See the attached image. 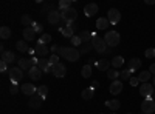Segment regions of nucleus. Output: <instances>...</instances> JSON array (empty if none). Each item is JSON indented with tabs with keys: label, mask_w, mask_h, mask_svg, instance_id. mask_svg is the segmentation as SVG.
Here are the masks:
<instances>
[{
	"label": "nucleus",
	"mask_w": 155,
	"mask_h": 114,
	"mask_svg": "<svg viewBox=\"0 0 155 114\" xmlns=\"http://www.w3.org/2000/svg\"><path fill=\"white\" fill-rule=\"evenodd\" d=\"M59 54H61L62 57H65L67 60H70V62H76L78 59H79V56H81L79 49L70 48V46H62L61 51H59Z\"/></svg>",
	"instance_id": "obj_1"
},
{
	"label": "nucleus",
	"mask_w": 155,
	"mask_h": 114,
	"mask_svg": "<svg viewBox=\"0 0 155 114\" xmlns=\"http://www.w3.org/2000/svg\"><path fill=\"white\" fill-rule=\"evenodd\" d=\"M92 43H93V48L96 49V53H99V54H107V51H110V49H107V43H106V40H104V39H101V37H98L96 34H93Z\"/></svg>",
	"instance_id": "obj_2"
},
{
	"label": "nucleus",
	"mask_w": 155,
	"mask_h": 114,
	"mask_svg": "<svg viewBox=\"0 0 155 114\" xmlns=\"http://www.w3.org/2000/svg\"><path fill=\"white\" fill-rule=\"evenodd\" d=\"M61 17H62V20L65 22L67 25H70V23H73V22L76 20V17H78V11H76L74 8L62 9V11H61Z\"/></svg>",
	"instance_id": "obj_3"
},
{
	"label": "nucleus",
	"mask_w": 155,
	"mask_h": 114,
	"mask_svg": "<svg viewBox=\"0 0 155 114\" xmlns=\"http://www.w3.org/2000/svg\"><path fill=\"white\" fill-rule=\"evenodd\" d=\"M104 40H106L107 46H118L120 45V34L116 31H109L104 35Z\"/></svg>",
	"instance_id": "obj_4"
},
{
	"label": "nucleus",
	"mask_w": 155,
	"mask_h": 114,
	"mask_svg": "<svg viewBox=\"0 0 155 114\" xmlns=\"http://www.w3.org/2000/svg\"><path fill=\"white\" fill-rule=\"evenodd\" d=\"M8 74H9V79H11V82H12V83L20 82V80H22V77H23V71H22L19 66H16V68H9Z\"/></svg>",
	"instance_id": "obj_5"
},
{
	"label": "nucleus",
	"mask_w": 155,
	"mask_h": 114,
	"mask_svg": "<svg viewBox=\"0 0 155 114\" xmlns=\"http://www.w3.org/2000/svg\"><path fill=\"white\" fill-rule=\"evenodd\" d=\"M141 111L146 112V114H152L155 111V102H153V99L146 97L143 100V103H141Z\"/></svg>",
	"instance_id": "obj_6"
},
{
	"label": "nucleus",
	"mask_w": 155,
	"mask_h": 114,
	"mask_svg": "<svg viewBox=\"0 0 155 114\" xmlns=\"http://www.w3.org/2000/svg\"><path fill=\"white\" fill-rule=\"evenodd\" d=\"M107 20L112 23V25H116L120 20H121V12L115 8H110L109 12H107Z\"/></svg>",
	"instance_id": "obj_7"
},
{
	"label": "nucleus",
	"mask_w": 155,
	"mask_h": 114,
	"mask_svg": "<svg viewBox=\"0 0 155 114\" xmlns=\"http://www.w3.org/2000/svg\"><path fill=\"white\" fill-rule=\"evenodd\" d=\"M140 94L143 96V97H152V94H153V85H150L149 82L147 83H141Z\"/></svg>",
	"instance_id": "obj_8"
},
{
	"label": "nucleus",
	"mask_w": 155,
	"mask_h": 114,
	"mask_svg": "<svg viewBox=\"0 0 155 114\" xmlns=\"http://www.w3.org/2000/svg\"><path fill=\"white\" fill-rule=\"evenodd\" d=\"M47 20H48V23H50V25H58V23L62 20L61 12H59V11H51V12H48Z\"/></svg>",
	"instance_id": "obj_9"
},
{
	"label": "nucleus",
	"mask_w": 155,
	"mask_h": 114,
	"mask_svg": "<svg viewBox=\"0 0 155 114\" xmlns=\"http://www.w3.org/2000/svg\"><path fill=\"white\" fill-rule=\"evenodd\" d=\"M109 91H110V94H113V96L120 94V93L123 91V82H121V80H113V82L110 83Z\"/></svg>",
	"instance_id": "obj_10"
},
{
	"label": "nucleus",
	"mask_w": 155,
	"mask_h": 114,
	"mask_svg": "<svg viewBox=\"0 0 155 114\" xmlns=\"http://www.w3.org/2000/svg\"><path fill=\"white\" fill-rule=\"evenodd\" d=\"M51 72H53L56 77H64L67 72V68L62 65V63H58V65H53L51 66Z\"/></svg>",
	"instance_id": "obj_11"
},
{
	"label": "nucleus",
	"mask_w": 155,
	"mask_h": 114,
	"mask_svg": "<svg viewBox=\"0 0 155 114\" xmlns=\"http://www.w3.org/2000/svg\"><path fill=\"white\" fill-rule=\"evenodd\" d=\"M42 102H44V99H42V97H39L37 94H34V96H31V99L28 100V105H30V108L37 109V108H41V106H42Z\"/></svg>",
	"instance_id": "obj_12"
},
{
	"label": "nucleus",
	"mask_w": 155,
	"mask_h": 114,
	"mask_svg": "<svg viewBox=\"0 0 155 114\" xmlns=\"http://www.w3.org/2000/svg\"><path fill=\"white\" fill-rule=\"evenodd\" d=\"M96 12H98V5H96V3H88V5H85L84 14H85L87 17H93Z\"/></svg>",
	"instance_id": "obj_13"
},
{
	"label": "nucleus",
	"mask_w": 155,
	"mask_h": 114,
	"mask_svg": "<svg viewBox=\"0 0 155 114\" xmlns=\"http://www.w3.org/2000/svg\"><path fill=\"white\" fill-rule=\"evenodd\" d=\"M59 32L62 34V35H65V37H71L74 35V26H73V23H70V25H67V26H64V28H59Z\"/></svg>",
	"instance_id": "obj_14"
},
{
	"label": "nucleus",
	"mask_w": 155,
	"mask_h": 114,
	"mask_svg": "<svg viewBox=\"0 0 155 114\" xmlns=\"http://www.w3.org/2000/svg\"><path fill=\"white\" fill-rule=\"evenodd\" d=\"M36 91H37V88H36L33 83H25V85H22V93H23V94H27V96H34Z\"/></svg>",
	"instance_id": "obj_15"
},
{
	"label": "nucleus",
	"mask_w": 155,
	"mask_h": 114,
	"mask_svg": "<svg viewBox=\"0 0 155 114\" xmlns=\"http://www.w3.org/2000/svg\"><path fill=\"white\" fill-rule=\"evenodd\" d=\"M37 68L41 69L42 72H50L51 71V63L48 60H45V59H41L37 62Z\"/></svg>",
	"instance_id": "obj_16"
},
{
	"label": "nucleus",
	"mask_w": 155,
	"mask_h": 114,
	"mask_svg": "<svg viewBox=\"0 0 155 114\" xmlns=\"http://www.w3.org/2000/svg\"><path fill=\"white\" fill-rule=\"evenodd\" d=\"M34 49H36V54H37V56H42V57L47 56L48 51H50V49L47 48V45H45V43H41V42L36 43V48H34Z\"/></svg>",
	"instance_id": "obj_17"
},
{
	"label": "nucleus",
	"mask_w": 155,
	"mask_h": 114,
	"mask_svg": "<svg viewBox=\"0 0 155 114\" xmlns=\"http://www.w3.org/2000/svg\"><path fill=\"white\" fill-rule=\"evenodd\" d=\"M36 31L28 26V28H23V37H25V42H30V40H34V37H36Z\"/></svg>",
	"instance_id": "obj_18"
},
{
	"label": "nucleus",
	"mask_w": 155,
	"mask_h": 114,
	"mask_svg": "<svg viewBox=\"0 0 155 114\" xmlns=\"http://www.w3.org/2000/svg\"><path fill=\"white\" fill-rule=\"evenodd\" d=\"M28 75H30L31 80H39V79H41V75H42V71L39 69L37 66H33V68L28 71Z\"/></svg>",
	"instance_id": "obj_19"
},
{
	"label": "nucleus",
	"mask_w": 155,
	"mask_h": 114,
	"mask_svg": "<svg viewBox=\"0 0 155 114\" xmlns=\"http://www.w3.org/2000/svg\"><path fill=\"white\" fill-rule=\"evenodd\" d=\"M19 68H20L22 71H23V69H28V71H30V69L33 68V62H31L30 59H20V60H19Z\"/></svg>",
	"instance_id": "obj_20"
},
{
	"label": "nucleus",
	"mask_w": 155,
	"mask_h": 114,
	"mask_svg": "<svg viewBox=\"0 0 155 114\" xmlns=\"http://www.w3.org/2000/svg\"><path fill=\"white\" fill-rule=\"evenodd\" d=\"M110 63H112V62H109V60H106V59L98 60V62H96V68H98L99 71H106V69H109Z\"/></svg>",
	"instance_id": "obj_21"
},
{
	"label": "nucleus",
	"mask_w": 155,
	"mask_h": 114,
	"mask_svg": "<svg viewBox=\"0 0 155 114\" xmlns=\"http://www.w3.org/2000/svg\"><path fill=\"white\" fill-rule=\"evenodd\" d=\"M109 20H107V17H101V19H98L96 20V28L98 29H106L107 26H109Z\"/></svg>",
	"instance_id": "obj_22"
},
{
	"label": "nucleus",
	"mask_w": 155,
	"mask_h": 114,
	"mask_svg": "<svg viewBox=\"0 0 155 114\" xmlns=\"http://www.w3.org/2000/svg\"><path fill=\"white\" fill-rule=\"evenodd\" d=\"M106 105L112 109V111H116V109H120L121 103H120V100H116V99H112V100H107Z\"/></svg>",
	"instance_id": "obj_23"
},
{
	"label": "nucleus",
	"mask_w": 155,
	"mask_h": 114,
	"mask_svg": "<svg viewBox=\"0 0 155 114\" xmlns=\"http://www.w3.org/2000/svg\"><path fill=\"white\" fill-rule=\"evenodd\" d=\"M140 66H141V60H140V59H137V57H135V59H132L130 62H129V69H130L132 72H134V71H137Z\"/></svg>",
	"instance_id": "obj_24"
},
{
	"label": "nucleus",
	"mask_w": 155,
	"mask_h": 114,
	"mask_svg": "<svg viewBox=\"0 0 155 114\" xmlns=\"http://www.w3.org/2000/svg\"><path fill=\"white\" fill-rule=\"evenodd\" d=\"M150 71H143V72H140L138 74V80L141 82V83H147L149 82V79H150Z\"/></svg>",
	"instance_id": "obj_25"
},
{
	"label": "nucleus",
	"mask_w": 155,
	"mask_h": 114,
	"mask_svg": "<svg viewBox=\"0 0 155 114\" xmlns=\"http://www.w3.org/2000/svg\"><path fill=\"white\" fill-rule=\"evenodd\" d=\"M93 96H95V90H93V88H85V90L82 91V99H85V100L93 99Z\"/></svg>",
	"instance_id": "obj_26"
},
{
	"label": "nucleus",
	"mask_w": 155,
	"mask_h": 114,
	"mask_svg": "<svg viewBox=\"0 0 155 114\" xmlns=\"http://www.w3.org/2000/svg\"><path fill=\"white\" fill-rule=\"evenodd\" d=\"M2 60L6 62V63L14 62V53H11V51H5V53H2Z\"/></svg>",
	"instance_id": "obj_27"
},
{
	"label": "nucleus",
	"mask_w": 155,
	"mask_h": 114,
	"mask_svg": "<svg viewBox=\"0 0 155 114\" xmlns=\"http://www.w3.org/2000/svg\"><path fill=\"white\" fill-rule=\"evenodd\" d=\"M36 94H37L39 97L45 99V97H47V94H48V86H47V85H42V86H39V88H37V91H36Z\"/></svg>",
	"instance_id": "obj_28"
},
{
	"label": "nucleus",
	"mask_w": 155,
	"mask_h": 114,
	"mask_svg": "<svg viewBox=\"0 0 155 114\" xmlns=\"http://www.w3.org/2000/svg\"><path fill=\"white\" fill-rule=\"evenodd\" d=\"M16 48L19 49V51L20 53H28V45H27V42H25V40H19L17 43H16Z\"/></svg>",
	"instance_id": "obj_29"
},
{
	"label": "nucleus",
	"mask_w": 155,
	"mask_h": 114,
	"mask_svg": "<svg viewBox=\"0 0 155 114\" xmlns=\"http://www.w3.org/2000/svg\"><path fill=\"white\" fill-rule=\"evenodd\" d=\"M123 63H124L123 56H115V57L112 59V65H113L115 68H120V66H123Z\"/></svg>",
	"instance_id": "obj_30"
},
{
	"label": "nucleus",
	"mask_w": 155,
	"mask_h": 114,
	"mask_svg": "<svg viewBox=\"0 0 155 114\" xmlns=\"http://www.w3.org/2000/svg\"><path fill=\"white\" fill-rule=\"evenodd\" d=\"M0 37H2L3 40L9 39V37H11V29L8 26H2V28H0Z\"/></svg>",
	"instance_id": "obj_31"
},
{
	"label": "nucleus",
	"mask_w": 155,
	"mask_h": 114,
	"mask_svg": "<svg viewBox=\"0 0 155 114\" xmlns=\"http://www.w3.org/2000/svg\"><path fill=\"white\" fill-rule=\"evenodd\" d=\"M81 74H82L84 79H88L90 75H92V66H90V65H84L82 69H81Z\"/></svg>",
	"instance_id": "obj_32"
},
{
	"label": "nucleus",
	"mask_w": 155,
	"mask_h": 114,
	"mask_svg": "<svg viewBox=\"0 0 155 114\" xmlns=\"http://www.w3.org/2000/svg\"><path fill=\"white\" fill-rule=\"evenodd\" d=\"M79 37H81V40H82V42H85V43H87L90 39H93V34H90L88 31H82V32L79 34Z\"/></svg>",
	"instance_id": "obj_33"
},
{
	"label": "nucleus",
	"mask_w": 155,
	"mask_h": 114,
	"mask_svg": "<svg viewBox=\"0 0 155 114\" xmlns=\"http://www.w3.org/2000/svg\"><path fill=\"white\" fill-rule=\"evenodd\" d=\"M109 79L113 82V80H118V77H120V72L116 71V69H109Z\"/></svg>",
	"instance_id": "obj_34"
},
{
	"label": "nucleus",
	"mask_w": 155,
	"mask_h": 114,
	"mask_svg": "<svg viewBox=\"0 0 155 114\" xmlns=\"http://www.w3.org/2000/svg\"><path fill=\"white\" fill-rule=\"evenodd\" d=\"M22 25H25V28H28V25H33V20L28 14H25L22 16Z\"/></svg>",
	"instance_id": "obj_35"
},
{
	"label": "nucleus",
	"mask_w": 155,
	"mask_h": 114,
	"mask_svg": "<svg viewBox=\"0 0 155 114\" xmlns=\"http://www.w3.org/2000/svg\"><path fill=\"white\" fill-rule=\"evenodd\" d=\"M130 74H132V71L130 69H124L120 75H121V82L123 80H130Z\"/></svg>",
	"instance_id": "obj_36"
},
{
	"label": "nucleus",
	"mask_w": 155,
	"mask_h": 114,
	"mask_svg": "<svg viewBox=\"0 0 155 114\" xmlns=\"http://www.w3.org/2000/svg\"><path fill=\"white\" fill-rule=\"evenodd\" d=\"M59 8H61V11L67 9V8H71V2H70V0H61V2H59Z\"/></svg>",
	"instance_id": "obj_37"
},
{
	"label": "nucleus",
	"mask_w": 155,
	"mask_h": 114,
	"mask_svg": "<svg viewBox=\"0 0 155 114\" xmlns=\"http://www.w3.org/2000/svg\"><path fill=\"white\" fill-rule=\"evenodd\" d=\"M37 42H41V43H45V45H47V43L51 42V35H50V34H42L41 39H39Z\"/></svg>",
	"instance_id": "obj_38"
},
{
	"label": "nucleus",
	"mask_w": 155,
	"mask_h": 114,
	"mask_svg": "<svg viewBox=\"0 0 155 114\" xmlns=\"http://www.w3.org/2000/svg\"><path fill=\"white\" fill-rule=\"evenodd\" d=\"M81 43H82V40H81V37H79V35H73V37H71V45H73L74 48H76V46H79Z\"/></svg>",
	"instance_id": "obj_39"
},
{
	"label": "nucleus",
	"mask_w": 155,
	"mask_h": 114,
	"mask_svg": "<svg viewBox=\"0 0 155 114\" xmlns=\"http://www.w3.org/2000/svg\"><path fill=\"white\" fill-rule=\"evenodd\" d=\"M31 28L37 32V34H41L42 31H44V28H42V25H39V23H36V22H33V25H31Z\"/></svg>",
	"instance_id": "obj_40"
},
{
	"label": "nucleus",
	"mask_w": 155,
	"mask_h": 114,
	"mask_svg": "<svg viewBox=\"0 0 155 114\" xmlns=\"http://www.w3.org/2000/svg\"><path fill=\"white\" fill-rule=\"evenodd\" d=\"M48 62L51 63V66H53V65H58V63H59V56H58V54H53V56L48 59Z\"/></svg>",
	"instance_id": "obj_41"
},
{
	"label": "nucleus",
	"mask_w": 155,
	"mask_h": 114,
	"mask_svg": "<svg viewBox=\"0 0 155 114\" xmlns=\"http://www.w3.org/2000/svg\"><path fill=\"white\" fill-rule=\"evenodd\" d=\"M92 48H93V43H84L82 49H79V53H82V54H84V53H88Z\"/></svg>",
	"instance_id": "obj_42"
},
{
	"label": "nucleus",
	"mask_w": 155,
	"mask_h": 114,
	"mask_svg": "<svg viewBox=\"0 0 155 114\" xmlns=\"http://www.w3.org/2000/svg\"><path fill=\"white\" fill-rule=\"evenodd\" d=\"M146 57L147 59H153L155 57V48H149V49H146Z\"/></svg>",
	"instance_id": "obj_43"
},
{
	"label": "nucleus",
	"mask_w": 155,
	"mask_h": 114,
	"mask_svg": "<svg viewBox=\"0 0 155 114\" xmlns=\"http://www.w3.org/2000/svg\"><path fill=\"white\" fill-rule=\"evenodd\" d=\"M9 93H11V94H17V93H19V86H17V83H12V85H11Z\"/></svg>",
	"instance_id": "obj_44"
},
{
	"label": "nucleus",
	"mask_w": 155,
	"mask_h": 114,
	"mask_svg": "<svg viewBox=\"0 0 155 114\" xmlns=\"http://www.w3.org/2000/svg\"><path fill=\"white\" fill-rule=\"evenodd\" d=\"M50 51H51V53H54V54H58V53L61 51V48H59L58 45H53V46L50 48Z\"/></svg>",
	"instance_id": "obj_45"
},
{
	"label": "nucleus",
	"mask_w": 155,
	"mask_h": 114,
	"mask_svg": "<svg viewBox=\"0 0 155 114\" xmlns=\"http://www.w3.org/2000/svg\"><path fill=\"white\" fill-rule=\"evenodd\" d=\"M129 82H130V85H132V86H137V85L140 83L138 77H130V80H129Z\"/></svg>",
	"instance_id": "obj_46"
},
{
	"label": "nucleus",
	"mask_w": 155,
	"mask_h": 114,
	"mask_svg": "<svg viewBox=\"0 0 155 114\" xmlns=\"http://www.w3.org/2000/svg\"><path fill=\"white\" fill-rule=\"evenodd\" d=\"M6 65H8L6 62H3V60L0 62V71H2V72H5V71H6Z\"/></svg>",
	"instance_id": "obj_47"
},
{
	"label": "nucleus",
	"mask_w": 155,
	"mask_h": 114,
	"mask_svg": "<svg viewBox=\"0 0 155 114\" xmlns=\"http://www.w3.org/2000/svg\"><path fill=\"white\" fill-rule=\"evenodd\" d=\"M98 86H99V83H98V82L95 80V82H92V86H90V88H93V90H96Z\"/></svg>",
	"instance_id": "obj_48"
},
{
	"label": "nucleus",
	"mask_w": 155,
	"mask_h": 114,
	"mask_svg": "<svg viewBox=\"0 0 155 114\" xmlns=\"http://www.w3.org/2000/svg\"><path fill=\"white\" fill-rule=\"evenodd\" d=\"M149 71H150V74H155V63H152V65H150Z\"/></svg>",
	"instance_id": "obj_49"
},
{
	"label": "nucleus",
	"mask_w": 155,
	"mask_h": 114,
	"mask_svg": "<svg viewBox=\"0 0 155 114\" xmlns=\"http://www.w3.org/2000/svg\"><path fill=\"white\" fill-rule=\"evenodd\" d=\"M146 3H147V5H153L155 0H146Z\"/></svg>",
	"instance_id": "obj_50"
},
{
	"label": "nucleus",
	"mask_w": 155,
	"mask_h": 114,
	"mask_svg": "<svg viewBox=\"0 0 155 114\" xmlns=\"http://www.w3.org/2000/svg\"><path fill=\"white\" fill-rule=\"evenodd\" d=\"M152 99H153V102H155V93H153V94H152Z\"/></svg>",
	"instance_id": "obj_51"
},
{
	"label": "nucleus",
	"mask_w": 155,
	"mask_h": 114,
	"mask_svg": "<svg viewBox=\"0 0 155 114\" xmlns=\"http://www.w3.org/2000/svg\"><path fill=\"white\" fill-rule=\"evenodd\" d=\"M153 86H155V77H153Z\"/></svg>",
	"instance_id": "obj_52"
},
{
	"label": "nucleus",
	"mask_w": 155,
	"mask_h": 114,
	"mask_svg": "<svg viewBox=\"0 0 155 114\" xmlns=\"http://www.w3.org/2000/svg\"><path fill=\"white\" fill-rule=\"evenodd\" d=\"M141 114H146V112H141Z\"/></svg>",
	"instance_id": "obj_53"
},
{
	"label": "nucleus",
	"mask_w": 155,
	"mask_h": 114,
	"mask_svg": "<svg viewBox=\"0 0 155 114\" xmlns=\"http://www.w3.org/2000/svg\"><path fill=\"white\" fill-rule=\"evenodd\" d=\"M127 114H130V112H127Z\"/></svg>",
	"instance_id": "obj_54"
},
{
	"label": "nucleus",
	"mask_w": 155,
	"mask_h": 114,
	"mask_svg": "<svg viewBox=\"0 0 155 114\" xmlns=\"http://www.w3.org/2000/svg\"><path fill=\"white\" fill-rule=\"evenodd\" d=\"M113 114H115V112H113Z\"/></svg>",
	"instance_id": "obj_55"
}]
</instances>
